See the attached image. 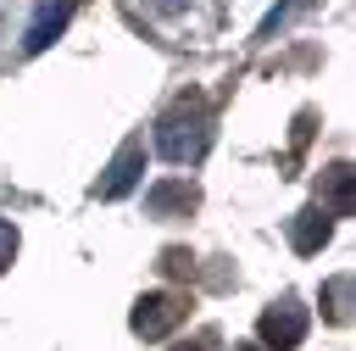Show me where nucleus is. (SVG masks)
<instances>
[{
	"instance_id": "nucleus-1",
	"label": "nucleus",
	"mask_w": 356,
	"mask_h": 351,
	"mask_svg": "<svg viewBox=\"0 0 356 351\" xmlns=\"http://www.w3.org/2000/svg\"><path fill=\"white\" fill-rule=\"evenodd\" d=\"M206 145H211V106H206L200 89H189V95H178V100L161 111V123H156V150H161L172 167H195V162L206 156Z\"/></svg>"
},
{
	"instance_id": "nucleus-2",
	"label": "nucleus",
	"mask_w": 356,
	"mask_h": 351,
	"mask_svg": "<svg viewBox=\"0 0 356 351\" xmlns=\"http://www.w3.org/2000/svg\"><path fill=\"white\" fill-rule=\"evenodd\" d=\"M184 318H189V301H184L178 290H150V295H139V301H134L128 329H134L139 340H161V334H172Z\"/></svg>"
},
{
	"instance_id": "nucleus-3",
	"label": "nucleus",
	"mask_w": 356,
	"mask_h": 351,
	"mask_svg": "<svg viewBox=\"0 0 356 351\" xmlns=\"http://www.w3.org/2000/svg\"><path fill=\"white\" fill-rule=\"evenodd\" d=\"M256 329H261V351H295V345L306 340V306L284 295V301H273V306L261 312Z\"/></svg>"
},
{
	"instance_id": "nucleus-4",
	"label": "nucleus",
	"mask_w": 356,
	"mask_h": 351,
	"mask_svg": "<svg viewBox=\"0 0 356 351\" xmlns=\"http://www.w3.org/2000/svg\"><path fill=\"white\" fill-rule=\"evenodd\" d=\"M139 173H145V145L128 139V145L111 156V167H106V178L95 184V195H100V201H117V195H128V189L139 184Z\"/></svg>"
},
{
	"instance_id": "nucleus-5",
	"label": "nucleus",
	"mask_w": 356,
	"mask_h": 351,
	"mask_svg": "<svg viewBox=\"0 0 356 351\" xmlns=\"http://www.w3.org/2000/svg\"><path fill=\"white\" fill-rule=\"evenodd\" d=\"M195 184L189 178H167V184H150V195H145V206H150V217H189L195 212Z\"/></svg>"
},
{
	"instance_id": "nucleus-6",
	"label": "nucleus",
	"mask_w": 356,
	"mask_h": 351,
	"mask_svg": "<svg viewBox=\"0 0 356 351\" xmlns=\"http://www.w3.org/2000/svg\"><path fill=\"white\" fill-rule=\"evenodd\" d=\"M67 17H72V0H44V6L33 11V22H28V33H22V50L39 56V50L67 28Z\"/></svg>"
},
{
	"instance_id": "nucleus-7",
	"label": "nucleus",
	"mask_w": 356,
	"mask_h": 351,
	"mask_svg": "<svg viewBox=\"0 0 356 351\" xmlns=\"http://www.w3.org/2000/svg\"><path fill=\"white\" fill-rule=\"evenodd\" d=\"M328 234H334V217H328L323 206H306V212H295V223H289V245H295L300 256L323 251V245H328Z\"/></svg>"
},
{
	"instance_id": "nucleus-8",
	"label": "nucleus",
	"mask_w": 356,
	"mask_h": 351,
	"mask_svg": "<svg viewBox=\"0 0 356 351\" xmlns=\"http://www.w3.org/2000/svg\"><path fill=\"white\" fill-rule=\"evenodd\" d=\"M350 201H356V173H350L345 162H334V167L323 173V212H328V217H345Z\"/></svg>"
},
{
	"instance_id": "nucleus-9",
	"label": "nucleus",
	"mask_w": 356,
	"mask_h": 351,
	"mask_svg": "<svg viewBox=\"0 0 356 351\" xmlns=\"http://www.w3.org/2000/svg\"><path fill=\"white\" fill-rule=\"evenodd\" d=\"M328 318L334 323H345L350 318V279L339 273V279H328Z\"/></svg>"
},
{
	"instance_id": "nucleus-10",
	"label": "nucleus",
	"mask_w": 356,
	"mask_h": 351,
	"mask_svg": "<svg viewBox=\"0 0 356 351\" xmlns=\"http://www.w3.org/2000/svg\"><path fill=\"white\" fill-rule=\"evenodd\" d=\"M161 267H167L172 279H184V273H195V256H189L184 245H172V251H161Z\"/></svg>"
},
{
	"instance_id": "nucleus-11",
	"label": "nucleus",
	"mask_w": 356,
	"mask_h": 351,
	"mask_svg": "<svg viewBox=\"0 0 356 351\" xmlns=\"http://www.w3.org/2000/svg\"><path fill=\"white\" fill-rule=\"evenodd\" d=\"M11 256H17V228H11L6 217H0V273L11 267Z\"/></svg>"
},
{
	"instance_id": "nucleus-12",
	"label": "nucleus",
	"mask_w": 356,
	"mask_h": 351,
	"mask_svg": "<svg viewBox=\"0 0 356 351\" xmlns=\"http://www.w3.org/2000/svg\"><path fill=\"white\" fill-rule=\"evenodd\" d=\"M172 351H211V334H200V340H184V345H172Z\"/></svg>"
},
{
	"instance_id": "nucleus-13",
	"label": "nucleus",
	"mask_w": 356,
	"mask_h": 351,
	"mask_svg": "<svg viewBox=\"0 0 356 351\" xmlns=\"http://www.w3.org/2000/svg\"><path fill=\"white\" fill-rule=\"evenodd\" d=\"M234 351H261V345H234Z\"/></svg>"
}]
</instances>
